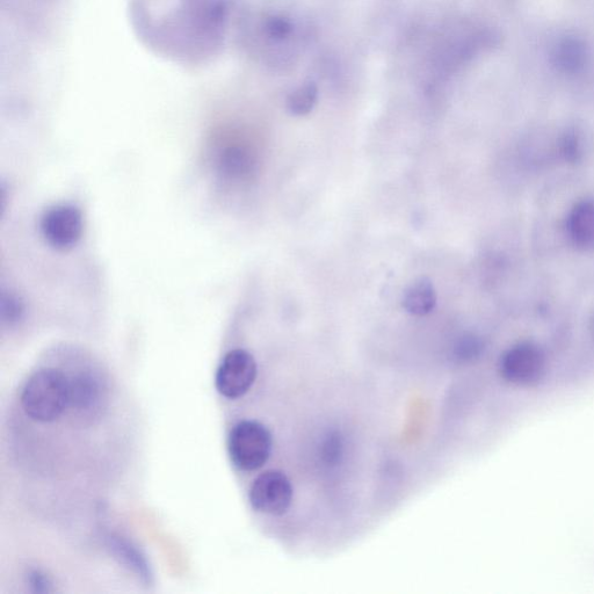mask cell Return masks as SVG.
<instances>
[{"label": "cell", "mask_w": 594, "mask_h": 594, "mask_svg": "<svg viewBox=\"0 0 594 594\" xmlns=\"http://www.w3.org/2000/svg\"><path fill=\"white\" fill-rule=\"evenodd\" d=\"M21 404L26 415L36 422H54L69 408V379L57 369H40L26 383Z\"/></svg>", "instance_id": "cell-1"}, {"label": "cell", "mask_w": 594, "mask_h": 594, "mask_svg": "<svg viewBox=\"0 0 594 594\" xmlns=\"http://www.w3.org/2000/svg\"><path fill=\"white\" fill-rule=\"evenodd\" d=\"M228 445L234 465L243 472H255L270 459L271 432L256 420H244L231 431Z\"/></svg>", "instance_id": "cell-2"}, {"label": "cell", "mask_w": 594, "mask_h": 594, "mask_svg": "<svg viewBox=\"0 0 594 594\" xmlns=\"http://www.w3.org/2000/svg\"><path fill=\"white\" fill-rule=\"evenodd\" d=\"M249 497L256 511L268 516H282L292 505L294 489L285 473L267 470L253 481Z\"/></svg>", "instance_id": "cell-3"}, {"label": "cell", "mask_w": 594, "mask_h": 594, "mask_svg": "<svg viewBox=\"0 0 594 594\" xmlns=\"http://www.w3.org/2000/svg\"><path fill=\"white\" fill-rule=\"evenodd\" d=\"M42 236L54 249L67 251L81 241L84 220L75 206L57 205L46 210L40 222Z\"/></svg>", "instance_id": "cell-4"}, {"label": "cell", "mask_w": 594, "mask_h": 594, "mask_svg": "<svg viewBox=\"0 0 594 594\" xmlns=\"http://www.w3.org/2000/svg\"><path fill=\"white\" fill-rule=\"evenodd\" d=\"M257 361L248 351H231L221 362L216 374V388L230 400L244 396L257 379Z\"/></svg>", "instance_id": "cell-5"}, {"label": "cell", "mask_w": 594, "mask_h": 594, "mask_svg": "<svg viewBox=\"0 0 594 594\" xmlns=\"http://www.w3.org/2000/svg\"><path fill=\"white\" fill-rule=\"evenodd\" d=\"M70 405L78 412L93 414L105 401V386L100 376L85 372L69 379Z\"/></svg>", "instance_id": "cell-6"}, {"label": "cell", "mask_w": 594, "mask_h": 594, "mask_svg": "<svg viewBox=\"0 0 594 594\" xmlns=\"http://www.w3.org/2000/svg\"><path fill=\"white\" fill-rule=\"evenodd\" d=\"M588 47L582 40L564 38L556 43L553 49L552 60L555 67L567 74H576L584 69L588 63Z\"/></svg>", "instance_id": "cell-7"}, {"label": "cell", "mask_w": 594, "mask_h": 594, "mask_svg": "<svg viewBox=\"0 0 594 594\" xmlns=\"http://www.w3.org/2000/svg\"><path fill=\"white\" fill-rule=\"evenodd\" d=\"M569 231L579 248L594 249V202L583 201L572 210Z\"/></svg>", "instance_id": "cell-8"}, {"label": "cell", "mask_w": 594, "mask_h": 594, "mask_svg": "<svg viewBox=\"0 0 594 594\" xmlns=\"http://www.w3.org/2000/svg\"><path fill=\"white\" fill-rule=\"evenodd\" d=\"M437 292L429 279H418L403 296V308L414 316H426L437 306Z\"/></svg>", "instance_id": "cell-9"}, {"label": "cell", "mask_w": 594, "mask_h": 594, "mask_svg": "<svg viewBox=\"0 0 594 594\" xmlns=\"http://www.w3.org/2000/svg\"><path fill=\"white\" fill-rule=\"evenodd\" d=\"M540 354L530 345L513 349L504 360V373L514 379L516 376H530L540 366Z\"/></svg>", "instance_id": "cell-10"}, {"label": "cell", "mask_w": 594, "mask_h": 594, "mask_svg": "<svg viewBox=\"0 0 594 594\" xmlns=\"http://www.w3.org/2000/svg\"><path fill=\"white\" fill-rule=\"evenodd\" d=\"M318 100V89L315 83H304L295 89L287 98V110L295 117H304L313 112Z\"/></svg>", "instance_id": "cell-11"}, {"label": "cell", "mask_w": 594, "mask_h": 594, "mask_svg": "<svg viewBox=\"0 0 594 594\" xmlns=\"http://www.w3.org/2000/svg\"><path fill=\"white\" fill-rule=\"evenodd\" d=\"M0 313H2V320L6 324H17L25 314V304L18 295L3 293L2 300H0Z\"/></svg>", "instance_id": "cell-12"}, {"label": "cell", "mask_w": 594, "mask_h": 594, "mask_svg": "<svg viewBox=\"0 0 594 594\" xmlns=\"http://www.w3.org/2000/svg\"><path fill=\"white\" fill-rule=\"evenodd\" d=\"M222 170L228 176H241L249 169L248 156L238 149H229L221 157Z\"/></svg>", "instance_id": "cell-13"}, {"label": "cell", "mask_w": 594, "mask_h": 594, "mask_svg": "<svg viewBox=\"0 0 594 594\" xmlns=\"http://www.w3.org/2000/svg\"><path fill=\"white\" fill-rule=\"evenodd\" d=\"M112 546L115 550H117V553L122 557V559L125 560L129 565H132V567L137 572H139L140 575L143 577H149L148 565L146 561H144L143 557L137 553V550H135L132 546H129L128 543L120 540H114Z\"/></svg>", "instance_id": "cell-14"}, {"label": "cell", "mask_w": 594, "mask_h": 594, "mask_svg": "<svg viewBox=\"0 0 594 594\" xmlns=\"http://www.w3.org/2000/svg\"><path fill=\"white\" fill-rule=\"evenodd\" d=\"M264 31L268 39L284 41L292 35L294 28L288 19L275 16L266 20Z\"/></svg>", "instance_id": "cell-15"}]
</instances>
